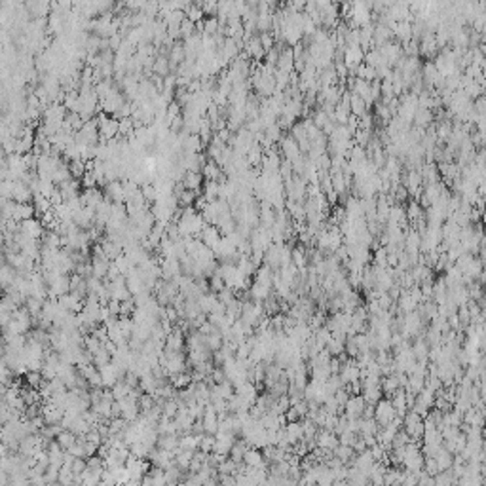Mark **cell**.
I'll use <instances>...</instances> for the list:
<instances>
[{
  "label": "cell",
  "instance_id": "cell-1",
  "mask_svg": "<svg viewBox=\"0 0 486 486\" xmlns=\"http://www.w3.org/2000/svg\"><path fill=\"white\" fill-rule=\"evenodd\" d=\"M395 414H397V412H395L390 397H382V399L374 405V420L378 422L380 427H384L385 423L392 422L393 418H395Z\"/></svg>",
  "mask_w": 486,
  "mask_h": 486
},
{
  "label": "cell",
  "instance_id": "cell-2",
  "mask_svg": "<svg viewBox=\"0 0 486 486\" xmlns=\"http://www.w3.org/2000/svg\"><path fill=\"white\" fill-rule=\"evenodd\" d=\"M69 290H71V275L61 274L47 285V298H59Z\"/></svg>",
  "mask_w": 486,
  "mask_h": 486
},
{
  "label": "cell",
  "instance_id": "cell-3",
  "mask_svg": "<svg viewBox=\"0 0 486 486\" xmlns=\"http://www.w3.org/2000/svg\"><path fill=\"white\" fill-rule=\"evenodd\" d=\"M186 332L182 329H179V327H173L171 332L165 336V344L164 348H167V350H173V352H182L184 350V346H186V336H184Z\"/></svg>",
  "mask_w": 486,
  "mask_h": 486
},
{
  "label": "cell",
  "instance_id": "cell-4",
  "mask_svg": "<svg viewBox=\"0 0 486 486\" xmlns=\"http://www.w3.org/2000/svg\"><path fill=\"white\" fill-rule=\"evenodd\" d=\"M365 399H363V395L361 393H357V395H350V399L346 401L344 405V414L346 418H361V412H363V408H365Z\"/></svg>",
  "mask_w": 486,
  "mask_h": 486
},
{
  "label": "cell",
  "instance_id": "cell-5",
  "mask_svg": "<svg viewBox=\"0 0 486 486\" xmlns=\"http://www.w3.org/2000/svg\"><path fill=\"white\" fill-rule=\"evenodd\" d=\"M340 380H342V384H350V382H355V380H359L361 378V369L357 367V363H355V359H350L346 361L344 365L340 367Z\"/></svg>",
  "mask_w": 486,
  "mask_h": 486
},
{
  "label": "cell",
  "instance_id": "cell-6",
  "mask_svg": "<svg viewBox=\"0 0 486 486\" xmlns=\"http://www.w3.org/2000/svg\"><path fill=\"white\" fill-rule=\"evenodd\" d=\"M57 302H59L65 310H69L71 314H78V312H82V308H84V298H80L78 295H74L71 290L61 295V297L57 298Z\"/></svg>",
  "mask_w": 486,
  "mask_h": 486
},
{
  "label": "cell",
  "instance_id": "cell-7",
  "mask_svg": "<svg viewBox=\"0 0 486 486\" xmlns=\"http://www.w3.org/2000/svg\"><path fill=\"white\" fill-rule=\"evenodd\" d=\"M200 239H202V243H205L209 249H215L217 245L220 243V239H222V234L219 232V228L213 226V224H205L204 228H202V232H200V235H198Z\"/></svg>",
  "mask_w": 486,
  "mask_h": 486
},
{
  "label": "cell",
  "instance_id": "cell-8",
  "mask_svg": "<svg viewBox=\"0 0 486 486\" xmlns=\"http://www.w3.org/2000/svg\"><path fill=\"white\" fill-rule=\"evenodd\" d=\"M21 232L25 235H29V237H32V239H40L42 234H44V224L38 219H34V217L25 219L21 220Z\"/></svg>",
  "mask_w": 486,
  "mask_h": 486
},
{
  "label": "cell",
  "instance_id": "cell-9",
  "mask_svg": "<svg viewBox=\"0 0 486 486\" xmlns=\"http://www.w3.org/2000/svg\"><path fill=\"white\" fill-rule=\"evenodd\" d=\"M243 463L249 465V467H260V465H264V463H268V462L264 460V456H262V450H260V448L249 447L245 452H243Z\"/></svg>",
  "mask_w": 486,
  "mask_h": 486
},
{
  "label": "cell",
  "instance_id": "cell-10",
  "mask_svg": "<svg viewBox=\"0 0 486 486\" xmlns=\"http://www.w3.org/2000/svg\"><path fill=\"white\" fill-rule=\"evenodd\" d=\"M249 297H251V300H266L270 295H272V289L270 287H266V285H260V283L253 281L251 287H249Z\"/></svg>",
  "mask_w": 486,
  "mask_h": 486
},
{
  "label": "cell",
  "instance_id": "cell-11",
  "mask_svg": "<svg viewBox=\"0 0 486 486\" xmlns=\"http://www.w3.org/2000/svg\"><path fill=\"white\" fill-rule=\"evenodd\" d=\"M182 184H184V188L186 190H194V192H198L200 186H202V175H200L198 171H186L184 173V177H182Z\"/></svg>",
  "mask_w": 486,
  "mask_h": 486
},
{
  "label": "cell",
  "instance_id": "cell-12",
  "mask_svg": "<svg viewBox=\"0 0 486 486\" xmlns=\"http://www.w3.org/2000/svg\"><path fill=\"white\" fill-rule=\"evenodd\" d=\"M156 447L164 448V450H169V452H175L177 447H179V435H160Z\"/></svg>",
  "mask_w": 486,
  "mask_h": 486
},
{
  "label": "cell",
  "instance_id": "cell-13",
  "mask_svg": "<svg viewBox=\"0 0 486 486\" xmlns=\"http://www.w3.org/2000/svg\"><path fill=\"white\" fill-rule=\"evenodd\" d=\"M361 395H363L365 403L376 405L378 401L384 397V392H382V387H380V385H372V387H365V390L361 392Z\"/></svg>",
  "mask_w": 486,
  "mask_h": 486
},
{
  "label": "cell",
  "instance_id": "cell-14",
  "mask_svg": "<svg viewBox=\"0 0 486 486\" xmlns=\"http://www.w3.org/2000/svg\"><path fill=\"white\" fill-rule=\"evenodd\" d=\"M427 352H429V344L423 340V336H416V342L412 344V353H414L416 361L427 359Z\"/></svg>",
  "mask_w": 486,
  "mask_h": 486
},
{
  "label": "cell",
  "instance_id": "cell-15",
  "mask_svg": "<svg viewBox=\"0 0 486 486\" xmlns=\"http://www.w3.org/2000/svg\"><path fill=\"white\" fill-rule=\"evenodd\" d=\"M169 382H171V385L175 390H182V387L192 384V376H190V372H184V370H182V372L171 374V376H169Z\"/></svg>",
  "mask_w": 486,
  "mask_h": 486
},
{
  "label": "cell",
  "instance_id": "cell-16",
  "mask_svg": "<svg viewBox=\"0 0 486 486\" xmlns=\"http://www.w3.org/2000/svg\"><path fill=\"white\" fill-rule=\"evenodd\" d=\"M332 452H334V456H336V458H340V460L344 462V465H348V463H350V460L353 458V454H355V452H353V448L348 447V445H336Z\"/></svg>",
  "mask_w": 486,
  "mask_h": 486
},
{
  "label": "cell",
  "instance_id": "cell-17",
  "mask_svg": "<svg viewBox=\"0 0 486 486\" xmlns=\"http://www.w3.org/2000/svg\"><path fill=\"white\" fill-rule=\"evenodd\" d=\"M55 441L61 445V448H63V450H67V448L71 447L72 443L76 441V435H74L71 429H65V427H63V429H61V433L55 437Z\"/></svg>",
  "mask_w": 486,
  "mask_h": 486
},
{
  "label": "cell",
  "instance_id": "cell-18",
  "mask_svg": "<svg viewBox=\"0 0 486 486\" xmlns=\"http://www.w3.org/2000/svg\"><path fill=\"white\" fill-rule=\"evenodd\" d=\"M325 350L332 355V357H336V355H340V353L344 352V342L342 340H338V338H329V342L325 344Z\"/></svg>",
  "mask_w": 486,
  "mask_h": 486
},
{
  "label": "cell",
  "instance_id": "cell-19",
  "mask_svg": "<svg viewBox=\"0 0 486 486\" xmlns=\"http://www.w3.org/2000/svg\"><path fill=\"white\" fill-rule=\"evenodd\" d=\"M110 359H112V355H110L105 348L101 346V350L97 353H93V365L99 369V367H103V365H107V363H110Z\"/></svg>",
  "mask_w": 486,
  "mask_h": 486
},
{
  "label": "cell",
  "instance_id": "cell-20",
  "mask_svg": "<svg viewBox=\"0 0 486 486\" xmlns=\"http://www.w3.org/2000/svg\"><path fill=\"white\" fill-rule=\"evenodd\" d=\"M226 287V283H224V279H222V275L215 270V274L209 277V289L213 290V293H219V290H222Z\"/></svg>",
  "mask_w": 486,
  "mask_h": 486
},
{
  "label": "cell",
  "instance_id": "cell-21",
  "mask_svg": "<svg viewBox=\"0 0 486 486\" xmlns=\"http://www.w3.org/2000/svg\"><path fill=\"white\" fill-rule=\"evenodd\" d=\"M112 262L116 264V268L120 270V274H127V270L131 268V264H129V259L126 257V253H120V255H118V257L112 260Z\"/></svg>",
  "mask_w": 486,
  "mask_h": 486
},
{
  "label": "cell",
  "instance_id": "cell-22",
  "mask_svg": "<svg viewBox=\"0 0 486 486\" xmlns=\"http://www.w3.org/2000/svg\"><path fill=\"white\" fill-rule=\"evenodd\" d=\"M213 447H215V435L204 433L202 439H200V450H204V452H213Z\"/></svg>",
  "mask_w": 486,
  "mask_h": 486
},
{
  "label": "cell",
  "instance_id": "cell-23",
  "mask_svg": "<svg viewBox=\"0 0 486 486\" xmlns=\"http://www.w3.org/2000/svg\"><path fill=\"white\" fill-rule=\"evenodd\" d=\"M423 215L422 211V205L416 204V202H410V205H408V213H407V219H410V222H414L416 219H420Z\"/></svg>",
  "mask_w": 486,
  "mask_h": 486
},
{
  "label": "cell",
  "instance_id": "cell-24",
  "mask_svg": "<svg viewBox=\"0 0 486 486\" xmlns=\"http://www.w3.org/2000/svg\"><path fill=\"white\" fill-rule=\"evenodd\" d=\"M423 471H425L427 475H431V477L439 473V465L435 462V458H423Z\"/></svg>",
  "mask_w": 486,
  "mask_h": 486
},
{
  "label": "cell",
  "instance_id": "cell-25",
  "mask_svg": "<svg viewBox=\"0 0 486 486\" xmlns=\"http://www.w3.org/2000/svg\"><path fill=\"white\" fill-rule=\"evenodd\" d=\"M139 408H141V412H144V410H149L152 405H154V399H152V395L150 393H144L142 392L141 395H139Z\"/></svg>",
  "mask_w": 486,
  "mask_h": 486
},
{
  "label": "cell",
  "instance_id": "cell-26",
  "mask_svg": "<svg viewBox=\"0 0 486 486\" xmlns=\"http://www.w3.org/2000/svg\"><path fill=\"white\" fill-rule=\"evenodd\" d=\"M133 312H135L133 297L127 298V300H124V302H120V315H131Z\"/></svg>",
  "mask_w": 486,
  "mask_h": 486
},
{
  "label": "cell",
  "instance_id": "cell-27",
  "mask_svg": "<svg viewBox=\"0 0 486 486\" xmlns=\"http://www.w3.org/2000/svg\"><path fill=\"white\" fill-rule=\"evenodd\" d=\"M122 380H124V382H126L129 387H137V385H139V376H137L135 372H131V370H127Z\"/></svg>",
  "mask_w": 486,
  "mask_h": 486
},
{
  "label": "cell",
  "instance_id": "cell-28",
  "mask_svg": "<svg viewBox=\"0 0 486 486\" xmlns=\"http://www.w3.org/2000/svg\"><path fill=\"white\" fill-rule=\"evenodd\" d=\"M285 418H287V422H297V420H300V416H298V412L295 410V407H289L285 410Z\"/></svg>",
  "mask_w": 486,
  "mask_h": 486
},
{
  "label": "cell",
  "instance_id": "cell-29",
  "mask_svg": "<svg viewBox=\"0 0 486 486\" xmlns=\"http://www.w3.org/2000/svg\"><path fill=\"white\" fill-rule=\"evenodd\" d=\"M2 290H4V289H2V285H0V295H2Z\"/></svg>",
  "mask_w": 486,
  "mask_h": 486
}]
</instances>
